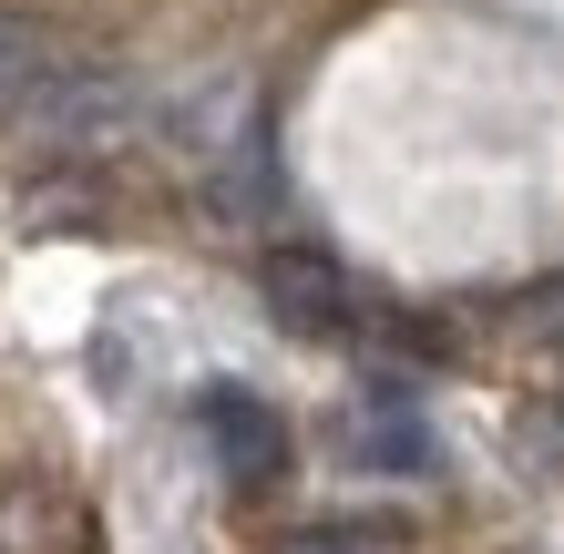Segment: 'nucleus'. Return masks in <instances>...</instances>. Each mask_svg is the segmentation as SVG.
Returning a JSON list of instances; mask_svg holds the SVG:
<instances>
[{
  "label": "nucleus",
  "mask_w": 564,
  "mask_h": 554,
  "mask_svg": "<svg viewBox=\"0 0 564 554\" xmlns=\"http://www.w3.org/2000/svg\"><path fill=\"white\" fill-rule=\"evenodd\" d=\"M0 123L52 154H113L154 123V93L123 73V62L83 52L73 31L0 11Z\"/></svg>",
  "instance_id": "f257e3e1"
},
{
  "label": "nucleus",
  "mask_w": 564,
  "mask_h": 554,
  "mask_svg": "<svg viewBox=\"0 0 564 554\" xmlns=\"http://www.w3.org/2000/svg\"><path fill=\"white\" fill-rule=\"evenodd\" d=\"M195 432H206L216 472L237 482V493H268V482L288 472V421L257 401V390H237V380H216L206 401H195Z\"/></svg>",
  "instance_id": "f03ea898"
},
{
  "label": "nucleus",
  "mask_w": 564,
  "mask_h": 554,
  "mask_svg": "<svg viewBox=\"0 0 564 554\" xmlns=\"http://www.w3.org/2000/svg\"><path fill=\"white\" fill-rule=\"evenodd\" d=\"M257 287H268V308L288 318V329H308V339H349V329H359V287L328 268L318 247H278Z\"/></svg>",
  "instance_id": "7ed1b4c3"
},
{
  "label": "nucleus",
  "mask_w": 564,
  "mask_h": 554,
  "mask_svg": "<svg viewBox=\"0 0 564 554\" xmlns=\"http://www.w3.org/2000/svg\"><path fill=\"white\" fill-rule=\"evenodd\" d=\"M349 463H370V472H431V432L411 411H390V401H370L349 421Z\"/></svg>",
  "instance_id": "20e7f679"
},
{
  "label": "nucleus",
  "mask_w": 564,
  "mask_h": 554,
  "mask_svg": "<svg viewBox=\"0 0 564 554\" xmlns=\"http://www.w3.org/2000/svg\"><path fill=\"white\" fill-rule=\"evenodd\" d=\"M278 554H390V534L380 524H297Z\"/></svg>",
  "instance_id": "39448f33"
},
{
  "label": "nucleus",
  "mask_w": 564,
  "mask_h": 554,
  "mask_svg": "<svg viewBox=\"0 0 564 554\" xmlns=\"http://www.w3.org/2000/svg\"><path fill=\"white\" fill-rule=\"evenodd\" d=\"M534 318H544V329H564V278H554V287H534Z\"/></svg>",
  "instance_id": "423d86ee"
}]
</instances>
